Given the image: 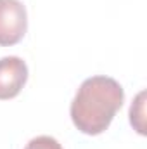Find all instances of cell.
I'll use <instances>...</instances> for the list:
<instances>
[{
	"label": "cell",
	"instance_id": "cell-1",
	"mask_svg": "<svg viewBox=\"0 0 147 149\" xmlns=\"http://www.w3.org/2000/svg\"><path fill=\"white\" fill-rule=\"evenodd\" d=\"M125 101L123 87L111 76L87 78L71 102L74 127L87 135H99L107 130L114 114Z\"/></svg>",
	"mask_w": 147,
	"mask_h": 149
},
{
	"label": "cell",
	"instance_id": "cell-2",
	"mask_svg": "<svg viewBox=\"0 0 147 149\" xmlns=\"http://www.w3.org/2000/svg\"><path fill=\"white\" fill-rule=\"evenodd\" d=\"M28 14L19 0H0V45L10 47L26 35Z\"/></svg>",
	"mask_w": 147,
	"mask_h": 149
},
{
	"label": "cell",
	"instance_id": "cell-3",
	"mask_svg": "<svg viewBox=\"0 0 147 149\" xmlns=\"http://www.w3.org/2000/svg\"><path fill=\"white\" fill-rule=\"evenodd\" d=\"M28 80V66L17 56L0 59V99L16 97Z\"/></svg>",
	"mask_w": 147,
	"mask_h": 149
},
{
	"label": "cell",
	"instance_id": "cell-4",
	"mask_svg": "<svg viewBox=\"0 0 147 149\" xmlns=\"http://www.w3.org/2000/svg\"><path fill=\"white\" fill-rule=\"evenodd\" d=\"M24 149H62V146L59 144L57 139L50 135H38V137H33Z\"/></svg>",
	"mask_w": 147,
	"mask_h": 149
}]
</instances>
